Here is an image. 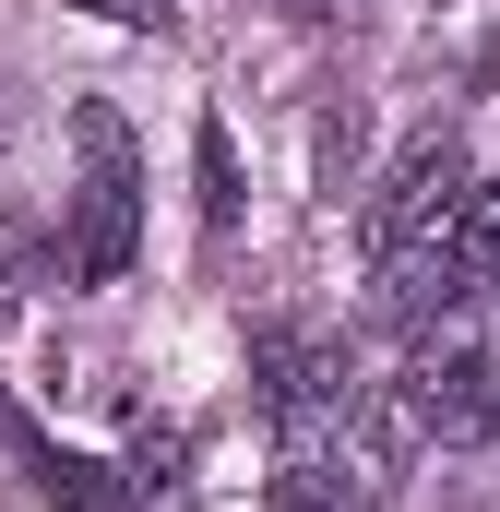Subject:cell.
Segmentation results:
<instances>
[{
	"label": "cell",
	"instance_id": "3",
	"mask_svg": "<svg viewBox=\"0 0 500 512\" xmlns=\"http://www.w3.org/2000/svg\"><path fill=\"white\" fill-rule=\"evenodd\" d=\"M334 429H346V453H334V465H346V489H358V501H393V489L417 477V453L441 441V417H429V382H417V370H405V382H370Z\"/></svg>",
	"mask_w": 500,
	"mask_h": 512
},
{
	"label": "cell",
	"instance_id": "1",
	"mask_svg": "<svg viewBox=\"0 0 500 512\" xmlns=\"http://www.w3.org/2000/svg\"><path fill=\"white\" fill-rule=\"evenodd\" d=\"M72 143H84V191H72V286H120L131 239H143V203H131V131L120 108H72Z\"/></svg>",
	"mask_w": 500,
	"mask_h": 512
},
{
	"label": "cell",
	"instance_id": "5",
	"mask_svg": "<svg viewBox=\"0 0 500 512\" xmlns=\"http://www.w3.org/2000/svg\"><path fill=\"white\" fill-rule=\"evenodd\" d=\"M262 512H370V501L346 489V465H334L322 441H286V465H274V489H262Z\"/></svg>",
	"mask_w": 500,
	"mask_h": 512
},
{
	"label": "cell",
	"instance_id": "7",
	"mask_svg": "<svg viewBox=\"0 0 500 512\" xmlns=\"http://www.w3.org/2000/svg\"><path fill=\"white\" fill-rule=\"evenodd\" d=\"M191 167H203V227L227 239V227H239V143H227V120L191 131Z\"/></svg>",
	"mask_w": 500,
	"mask_h": 512
},
{
	"label": "cell",
	"instance_id": "10",
	"mask_svg": "<svg viewBox=\"0 0 500 512\" xmlns=\"http://www.w3.org/2000/svg\"><path fill=\"white\" fill-rule=\"evenodd\" d=\"M84 12H120V24H143V12H155V0H84Z\"/></svg>",
	"mask_w": 500,
	"mask_h": 512
},
{
	"label": "cell",
	"instance_id": "4",
	"mask_svg": "<svg viewBox=\"0 0 500 512\" xmlns=\"http://www.w3.org/2000/svg\"><path fill=\"white\" fill-rule=\"evenodd\" d=\"M465 143L453 131H417L405 155H393V179H381V203H370V262L381 251H417V239H453V215H465Z\"/></svg>",
	"mask_w": 500,
	"mask_h": 512
},
{
	"label": "cell",
	"instance_id": "2",
	"mask_svg": "<svg viewBox=\"0 0 500 512\" xmlns=\"http://www.w3.org/2000/svg\"><path fill=\"white\" fill-rule=\"evenodd\" d=\"M250 382H262V405H274V429L286 441H322L346 405H358V370H346V334H298V322H262L250 334Z\"/></svg>",
	"mask_w": 500,
	"mask_h": 512
},
{
	"label": "cell",
	"instance_id": "9",
	"mask_svg": "<svg viewBox=\"0 0 500 512\" xmlns=\"http://www.w3.org/2000/svg\"><path fill=\"white\" fill-rule=\"evenodd\" d=\"M24 274H36V239H24V215H0V322L24 310Z\"/></svg>",
	"mask_w": 500,
	"mask_h": 512
},
{
	"label": "cell",
	"instance_id": "6",
	"mask_svg": "<svg viewBox=\"0 0 500 512\" xmlns=\"http://www.w3.org/2000/svg\"><path fill=\"white\" fill-rule=\"evenodd\" d=\"M191 501V429H131V512H179Z\"/></svg>",
	"mask_w": 500,
	"mask_h": 512
},
{
	"label": "cell",
	"instance_id": "8",
	"mask_svg": "<svg viewBox=\"0 0 500 512\" xmlns=\"http://www.w3.org/2000/svg\"><path fill=\"white\" fill-rule=\"evenodd\" d=\"M453 251L477 286H500V191H465V215H453Z\"/></svg>",
	"mask_w": 500,
	"mask_h": 512
}]
</instances>
